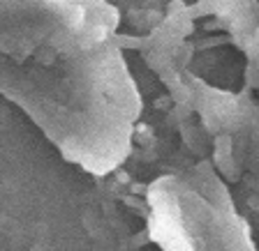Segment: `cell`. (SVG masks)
Instances as JSON below:
<instances>
[{
    "instance_id": "cell-1",
    "label": "cell",
    "mask_w": 259,
    "mask_h": 251,
    "mask_svg": "<svg viewBox=\"0 0 259 251\" xmlns=\"http://www.w3.org/2000/svg\"><path fill=\"white\" fill-rule=\"evenodd\" d=\"M107 0H5V92L70 159L107 171L127 150L137 92Z\"/></svg>"
},
{
    "instance_id": "cell-2",
    "label": "cell",
    "mask_w": 259,
    "mask_h": 251,
    "mask_svg": "<svg viewBox=\"0 0 259 251\" xmlns=\"http://www.w3.org/2000/svg\"><path fill=\"white\" fill-rule=\"evenodd\" d=\"M218 10L232 23H236L238 32L254 30L259 37V0H215Z\"/></svg>"
}]
</instances>
